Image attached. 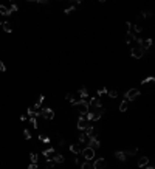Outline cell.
I'll return each mask as SVG.
<instances>
[{
    "instance_id": "6da1fadb",
    "label": "cell",
    "mask_w": 155,
    "mask_h": 169,
    "mask_svg": "<svg viewBox=\"0 0 155 169\" xmlns=\"http://www.w3.org/2000/svg\"><path fill=\"white\" fill-rule=\"evenodd\" d=\"M75 107L78 109V112L81 113V117H85L89 113V103L87 99H78L75 101Z\"/></svg>"
},
{
    "instance_id": "7a4b0ae2",
    "label": "cell",
    "mask_w": 155,
    "mask_h": 169,
    "mask_svg": "<svg viewBox=\"0 0 155 169\" xmlns=\"http://www.w3.org/2000/svg\"><path fill=\"white\" fill-rule=\"evenodd\" d=\"M87 103H89V112H96V110H99V109H102V107H104L102 103L99 101V98H98V96L90 98Z\"/></svg>"
},
{
    "instance_id": "3957f363",
    "label": "cell",
    "mask_w": 155,
    "mask_h": 169,
    "mask_svg": "<svg viewBox=\"0 0 155 169\" xmlns=\"http://www.w3.org/2000/svg\"><path fill=\"white\" fill-rule=\"evenodd\" d=\"M81 155L84 157V161H92L95 158V155H96V152H95V149L85 146V148H82V150H81Z\"/></svg>"
},
{
    "instance_id": "277c9868",
    "label": "cell",
    "mask_w": 155,
    "mask_h": 169,
    "mask_svg": "<svg viewBox=\"0 0 155 169\" xmlns=\"http://www.w3.org/2000/svg\"><path fill=\"white\" fill-rule=\"evenodd\" d=\"M130 56L134 57V59H141V57L144 56V50L138 45H134V48L130 50Z\"/></svg>"
},
{
    "instance_id": "5b68a950",
    "label": "cell",
    "mask_w": 155,
    "mask_h": 169,
    "mask_svg": "<svg viewBox=\"0 0 155 169\" xmlns=\"http://www.w3.org/2000/svg\"><path fill=\"white\" fill-rule=\"evenodd\" d=\"M140 95H141V93H140L138 88H129V90L126 92V101H134Z\"/></svg>"
},
{
    "instance_id": "8992f818",
    "label": "cell",
    "mask_w": 155,
    "mask_h": 169,
    "mask_svg": "<svg viewBox=\"0 0 155 169\" xmlns=\"http://www.w3.org/2000/svg\"><path fill=\"white\" fill-rule=\"evenodd\" d=\"M136 43H138V47H141L143 50L146 51L147 48L152 47V39H140V37H136Z\"/></svg>"
},
{
    "instance_id": "52a82bcc",
    "label": "cell",
    "mask_w": 155,
    "mask_h": 169,
    "mask_svg": "<svg viewBox=\"0 0 155 169\" xmlns=\"http://www.w3.org/2000/svg\"><path fill=\"white\" fill-rule=\"evenodd\" d=\"M106 164H107V161H106V158L104 157H99V158H96L93 161V169H106Z\"/></svg>"
},
{
    "instance_id": "ba28073f",
    "label": "cell",
    "mask_w": 155,
    "mask_h": 169,
    "mask_svg": "<svg viewBox=\"0 0 155 169\" xmlns=\"http://www.w3.org/2000/svg\"><path fill=\"white\" fill-rule=\"evenodd\" d=\"M40 115H42V117L47 119V121H51V119L54 118V110H53V109H50V107H45V109H42Z\"/></svg>"
},
{
    "instance_id": "9c48e42d",
    "label": "cell",
    "mask_w": 155,
    "mask_h": 169,
    "mask_svg": "<svg viewBox=\"0 0 155 169\" xmlns=\"http://www.w3.org/2000/svg\"><path fill=\"white\" fill-rule=\"evenodd\" d=\"M89 121L85 119V117H81L79 119H78V123H76V127H78V130H81V132H84L85 130V127L89 126Z\"/></svg>"
},
{
    "instance_id": "30bf717a",
    "label": "cell",
    "mask_w": 155,
    "mask_h": 169,
    "mask_svg": "<svg viewBox=\"0 0 155 169\" xmlns=\"http://www.w3.org/2000/svg\"><path fill=\"white\" fill-rule=\"evenodd\" d=\"M82 148L84 146L81 143H73V144H70V152H73L75 155H79L81 150H82Z\"/></svg>"
},
{
    "instance_id": "8fae6325",
    "label": "cell",
    "mask_w": 155,
    "mask_h": 169,
    "mask_svg": "<svg viewBox=\"0 0 155 169\" xmlns=\"http://www.w3.org/2000/svg\"><path fill=\"white\" fill-rule=\"evenodd\" d=\"M89 148H92V149H95V150H96V149H99V148H101V141H99L98 138H89Z\"/></svg>"
},
{
    "instance_id": "7c38bea8",
    "label": "cell",
    "mask_w": 155,
    "mask_h": 169,
    "mask_svg": "<svg viewBox=\"0 0 155 169\" xmlns=\"http://www.w3.org/2000/svg\"><path fill=\"white\" fill-rule=\"evenodd\" d=\"M147 164H149V157H146V155L144 157H140L138 161H136V166L138 168H144V166H147Z\"/></svg>"
},
{
    "instance_id": "4fadbf2b",
    "label": "cell",
    "mask_w": 155,
    "mask_h": 169,
    "mask_svg": "<svg viewBox=\"0 0 155 169\" xmlns=\"http://www.w3.org/2000/svg\"><path fill=\"white\" fill-rule=\"evenodd\" d=\"M42 155H44V157L47 158V160H51V158H53V155H54V149H53V148L44 149V150H42Z\"/></svg>"
},
{
    "instance_id": "5bb4252c",
    "label": "cell",
    "mask_w": 155,
    "mask_h": 169,
    "mask_svg": "<svg viewBox=\"0 0 155 169\" xmlns=\"http://www.w3.org/2000/svg\"><path fill=\"white\" fill-rule=\"evenodd\" d=\"M78 96H79V99H87L89 98V90L87 88H79V90H78Z\"/></svg>"
},
{
    "instance_id": "9a60e30c",
    "label": "cell",
    "mask_w": 155,
    "mask_h": 169,
    "mask_svg": "<svg viewBox=\"0 0 155 169\" xmlns=\"http://www.w3.org/2000/svg\"><path fill=\"white\" fill-rule=\"evenodd\" d=\"M51 160H53L54 163H64V161H65V157H64L62 154H59V155H56V154H54Z\"/></svg>"
},
{
    "instance_id": "2e32d148",
    "label": "cell",
    "mask_w": 155,
    "mask_h": 169,
    "mask_svg": "<svg viewBox=\"0 0 155 169\" xmlns=\"http://www.w3.org/2000/svg\"><path fill=\"white\" fill-rule=\"evenodd\" d=\"M115 157H116V160H121V161H126V154H124V150H116L115 152Z\"/></svg>"
},
{
    "instance_id": "e0dca14e",
    "label": "cell",
    "mask_w": 155,
    "mask_h": 169,
    "mask_svg": "<svg viewBox=\"0 0 155 169\" xmlns=\"http://www.w3.org/2000/svg\"><path fill=\"white\" fill-rule=\"evenodd\" d=\"M0 14H2V16H11L10 8L5 6V5H0Z\"/></svg>"
},
{
    "instance_id": "ac0fdd59",
    "label": "cell",
    "mask_w": 155,
    "mask_h": 169,
    "mask_svg": "<svg viewBox=\"0 0 155 169\" xmlns=\"http://www.w3.org/2000/svg\"><path fill=\"white\" fill-rule=\"evenodd\" d=\"M127 107H129V101H122V103L120 104V106H118V109H120V112H126V110H127Z\"/></svg>"
},
{
    "instance_id": "d6986e66",
    "label": "cell",
    "mask_w": 155,
    "mask_h": 169,
    "mask_svg": "<svg viewBox=\"0 0 155 169\" xmlns=\"http://www.w3.org/2000/svg\"><path fill=\"white\" fill-rule=\"evenodd\" d=\"M2 28H3V31H5V33H11V23L10 22H3V25H2Z\"/></svg>"
},
{
    "instance_id": "ffe728a7",
    "label": "cell",
    "mask_w": 155,
    "mask_h": 169,
    "mask_svg": "<svg viewBox=\"0 0 155 169\" xmlns=\"http://www.w3.org/2000/svg\"><path fill=\"white\" fill-rule=\"evenodd\" d=\"M42 103H44V95H40L39 99L36 101V104L33 106V107H34V109H40V107H42Z\"/></svg>"
},
{
    "instance_id": "44dd1931",
    "label": "cell",
    "mask_w": 155,
    "mask_h": 169,
    "mask_svg": "<svg viewBox=\"0 0 155 169\" xmlns=\"http://www.w3.org/2000/svg\"><path fill=\"white\" fill-rule=\"evenodd\" d=\"M152 82H155V76H149V78H144L143 81H141V84H143V86H146V84H152Z\"/></svg>"
},
{
    "instance_id": "7402d4cb",
    "label": "cell",
    "mask_w": 155,
    "mask_h": 169,
    "mask_svg": "<svg viewBox=\"0 0 155 169\" xmlns=\"http://www.w3.org/2000/svg\"><path fill=\"white\" fill-rule=\"evenodd\" d=\"M28 119H30L31 126H33L34 129H37V127H39V124H37V118H36V117H30Z\"/></svg>"
},
{
    "instance_id": "603a6c76",
    "label": "cell",
    "mask_w": 155,
    "mask_h": 169,
    "mask_svg": "<svg viewBox=\"0 0 155 169\" xmlns=\"http://www.w3.org/2000/svg\"><path fill=\"white\" fill-rule=\"evenodd\" d=\"M65 99L68 101V103H71V104H75V95H73V93H67V95H65Z\"/></svg>"
},
{
    "instance_id": "cb8c5ba5",
    "label": "cell",
    "mask_w": 155,
    "mask_h": 169,
    "mask_svg": "<svg viewBox=\"0 0 155 169\" xmlns=\"http://www.w3.org/2000/svg\"><path fill=\"white\" fill-rule=\"evenodd\" d=\"M39 140L42 141V143H50V137L45 135V133H40V135H39Z\"/></svg>"
},
{
    "instance_id": "d4e9b609",
    "label": "cell",
    "mask_w": 155,
    "mask_h": 169,
    "mask_svg": "<svg viewBox=\"0 0 155 169\" xmlns=\"http://www.w3.org/2000/svg\"><path fill=\"white\" fill-rule=\"evenodd\" d=\"M124 154H126V157H127V155H135V154H136V148H129V149H126Z\"/></svg>"
},
{
    "instance_id": "484cf974",
    "label": "cell",
    "mask_w": 155,
    "mask_h": 169,
    "mask_svg": "<svg viewBox=\"0 0 155 169\" xmlns=\"http://www.w3.org/2000/svg\"><path fill=\"white\" fill-rule=\"evenodd\" d=\"M81 169H93V166L90 164V161H84L81 163Z\"/></svg>"
},
{
    "instance_id": "4316f807",
    "label": "cell",
    "mask_w": 155,
    "mask_h": 169,
    "mask_svg": "<svg viewBox=\"0 0 155 169\" xmlns=\"http://www.w3.org/2000/svg\"><path fill=\"white\" fill-rule=\"evenodd\" d=\"M24 138L25 140H31V130L30 129H25L24 130Z\"/></svg>"
},
{
    "instance_id": "83f0119b",
    "label": "cell",
    "mask_w": 155,
    "mask_h": 169,
    "mask_svg": "<svg viewBox=\"0 0 155 169\" xmlns=\"http://www.w3.org/2000/svg\"><path fill=\"white\" fill-rule=\"evenodd\" d=\"M107 95L112 98V99H115V98L118 96V92L116 90H107Z\"/></svg>"
},
{
    "instance_id": "f1b7e54d",
    "label": "cell",
    "mask_w": 155,
    "mask_h": 169,
    "mask_svg": "<svg viewBox=\"0 0 155 169\" xmlns=\"http://www.w3.org/2000/svg\"><path fill=\"white\" fill-rule=\"evenodd\" d=\"M96 95H98V96H101V95H107V88H106V87H101V88H98Z\"/></svg>"
},
{
    "instance_id": "f546056e",
    "label": "cell",
    "mask_w": 155,
    "mask_h": 169,
    "mask_svg": "<svg viewBox=\"0 0 155 169\" xmlns=\"http://www.w3.org/2000/svg\"><path fill=\"white\" fill-rule=\"evenodd\" d=\"M37 154H34V152H31L30 154V160H31V163H37Z\"/></svg>"
},
{
    "instance_id": "4dcf8cb0",
    "label": "cell",
    "mask_w": 155,
    "mask_h": 169,
    "mask_svg": "<svg viewBox=\"0 0 155 169\" xmlns=\"http://www.w3.org/2000/svg\"><path fill=\"white\" fill-rule=\"evenodd\" d=\"M78 140H79L81 144H84L85 141H87V137H85V133H79V138H78Z\"/></svg>"
},
{
    "instance_id": "1f68e13d",
    "label": "cell",
    "mask_w": 155,
    "mask_h": 169,
    "mask_svg": "<svg viewBox=\"0 0 155 169\" xmlns=\"http://www.w3.org/2000/svg\"><path fill=\"white\" fill-rule=\"evenodd\" d=\"M75 10H76V8L73 6V5H70V6H68V8H65V11H64V12H65V14H70V12H73V11H75Z\"/></svg>"
},
{
    "instance_id": "d6a6232c",
    "label": "cell",
    "mask_w": 155,
    "mask_h": 169,
    "mask_svg": "<svg viewBox=\"0 0 155 169\" xmlns=\"http://www.w3.org/2000/svg\"><path fill=\"white\" fill-rule=\"evenodd\" d=\"M45 164H47V166H48L50 169H53V168H54V164H56V163H54L53 160H47V161H45Z\"/></svg>"
},
{
    "instance_id": "836d02e7",
    "label": "cell",
    "mask_w": 155,
    "mask_h": 169,
    "mask_svg": "<svg viewBox=\"0 0 155 169\" xmlns=\"http://www.w3.org/2000/svg\"><path fill=\"white\" fill-rule=\"evenodd\" d=\"M17 10H19V8H17V5H16V3H11V8H10V11H11V14H12V12H16Z\"/></svg>"
},
{
    "instance_id": "e575fe53",
    "label": "cell",
    "mask_w": 155,
    "mask_h": 169,
    "mask_svg": "<svg viewBox=\"0 0 155 169\" xmlns=\"http://www.w3.org/2000/svg\"><path fill=\"white\" fill-rule=\"evenodd\" d=\"M141 16H143V17H150V16H152V12H150V11H143V12H141Z\"/></svg>"
},
{
    "instance_id": "d590c367",
    "label": "cell",
    "mask_w": 155,
    "mask_h": 169,
    "mask_svg": "<svg viewBox=\"0 0 155 169\" xmlns=\"http://www.w3.org/2000/svg\"><path fill=\"white\" fill-rule=\"evenodd\" d=\"M5 70H6V67H5V64H3V62H2V61H0V73H3V72H5Z\"/></svg>"
},
{
    "instance_id": "8d00e7d4",
    "label": "cell",
    "mask_w": 155,
    "mask_h": 169,
    "mask_svg": "<svg viewBox=\"0 0 155 169\" xmlns=\"http://www.w3.org/2000/svg\"><path fill=\"white\" fill-rule=\"evenodd\" d=\"M28 169H39V166H37V163H31L28 166Z\"/></svg>"
},
{
    "instance_id": "74e56055",
    "label": "cell",
    "mask_w": 155,
    "mask_h": 169,
    "mask_svg": "<svg viewBox=\"0 0 155 169\" xmlns=\"http://www.w3.org/2000/svg\"><path fill=\"white\" fill-rule=\"evenodd\" d=\"M20 119H22V123H24V121H26V115H22V117H20Z\"/></svg>"
},
{
    "instance_id": "f35d334b",
    "label": "cell",
    "mask_w": 155,
    "mask_h": 169,
    "mask_svg": "<svg viewBox=\"0 0 155 169\" xmlns=\"http://www.w3.org/2000/svg\"><path fill=\"white\" fill-rule=\"evenodd\" d=\"M144 168H146V169H155V168L152 166V164H147V166H144Z\"/></svg>"
},
{
    "instance_id": "ab89813d",
    "label": "cell",
    "mask_w": 155,
    "mask_h": 169,
    "mask_svg": "<svg viewBox=\"0 0 155 169\" xmlns=\"http://www.w3.org/2000/svg\"><path fill=\"white\" fill-rule=\"evenodd\" d=\"M0 25H3V20H2V17H0Z\"/></svg>"
}]
</instances>
